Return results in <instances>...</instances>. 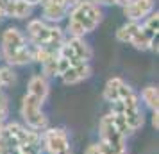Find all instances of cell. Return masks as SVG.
Masks as SVG:
<instances>
[{
	"label": "cell",
	"mask_w": 159,
	"mask_h": 154,
	"mask_svg": "<svg viewBox=\"0 0 159 154\" xmlns=\"http://www.w3.org/2000/svg\"><path fill=\"white\" fill-rule=\"evenodd\" d=\"M95 6H111L113 4V0H91Z\"/></svg>",
	"instance_id": "22"
},
{
	"label": "cell",
	"mask_w": 159,
	"mask_h": 154,
	"mask_svg": "<svg viewBox=\"0 0 159 154\" xmlns=\"http://www.w3.org/2000/svg\"><path fill=\"white\" fill-rule=\"evenodd\" d=\"M29 36L34 47H48V49H59V45L65 41L63 30L59 27H50L41 20H32L27 25Z\"/></svg>",
	"instance_id": "3"
},
{
	"label": "cell",
	"mask_w": 159,
	"mask_h": 154,
	"mask_svg": "<svg viewBox=\"0 0 159 154\" xmlns=\"http://www.w3.org/2000/svg\"><path fill=\"white\" fill-rule=\"evenodd\" d=\"M0 88H2V84H0Z\"/></svg>",
	"instance_id": "29"
},
{
	"label": "cell",
	"mask_w": 159,
	"mask_h": 154,
	"mask_svg": "<svg viewBox=\"0 0 159 154\" xmlns=\"http://www.w3.org/2000/svg\"><path fill=\"white\" fill-rule=\"evenodd\" d=\"M138 30H139V23L138 22H127L125 25H122L120 29L116 30V40L123 41V43H129Z\"/></svg>",
	"instance_id": "16"
},
{
	"label": "cell",
	"mask_w": 159,
	"mask_h": 154,
	"mask_svg": "<svg viewBox=\"0 0 159 154\" xmlns=\"http://www.w3.org/2000/svg\"><path fill=\"white\" fill-rule=\"evenodd\" d=\"M84 154H100V151H98V145L97 143H93V145H89L86 149V152Z\"/></svg>",
	"instance_id": "21"
},
{
	"label": "cell",
	"mask_w": 159,
	"mask_h": 154,
	"mask_svg": "<svg viewBox=\"0 0 159 154\" xmlns=\"http://www.w3.org/2000/svg\"><path fill=\"white\" fill-rule=\"evenodd\" d=\"M152 125L157 129L159 127V115H157V111H154V115H152Z\"/></svg>",
	"instance_id": "23"
},
{
	"label": "cell",
	"mask_w": 159,
	"mask_h": 154,
	"mask_svg": "<svg viewBox=\"0 0 159 154\" xmlns=\"http://www.w3.org/2000/svg\"><path fill=\"white\" fill-rule=\"evenodd\" d=\"M141 99L143 102L150 108L152 111H157L159 108V91L156 86H147V88L141 90Z\"/></svg>",
	"instance_id": "17"
},
{
	"label": "cell",
	"mask_w": 159,
	"mask_h": 154,
	"mask_svg": "<svg viewBox=\"0 0 159 154\" xmlns=\"http://www.w3.org/2000/svg\"><path fill=\"white\" fill-rule=\"evenodd\" d=\"M129 2H130V0H113V4H116V6H122V7H125Z\"/></svg>",
	"instance_id": "24"
},
{
	"label": "cell",
	"mask_w": 159,
	"mask_h": 154,
	"mask_svg": "<svg viewBox=\"0 0 159 154\" xmlns=\"http://www.w3.org/2000/svg\"><path fill=\"white\" fill-rule=\"evenodd\" d=\"M100 142L109 147H115V149H127L125 134H122V131L118 129L113 113L104 115L100 120Z\"/></svg>",
	"instance_id": "7"
},
{
	"label": "cell",
	"mask_w": 159,
	"mask_h": 154,
	"mask_svg": "<svg viewBox=\"0 0 159 154\" xmlns=\"http://www.w3.org/2000/svg\"><path fill=\"white\" fill-rule=\"evenodd\" d=\"M6 115H7V99H6V95L0 93V122L2 124L6 120Z\"/></svg>",
	"instance_id": "19"
},
{
	"label": "cell",
	"mask_w": 159,
	"mask_h": 154,
	"mask_svg": "<svg viewBox=\"0 0 159 154\" xmlns=\"http://www.w3.org/2000/svg\"><path fill=\"white\" fill-rule=\"evenodd\" d=\"M41 7H43V16L48 22H59L66 16L70 9L59 4V2H52V0H41Z\"/></svg>",
	"instance_id": "12"
},
{
	"label": "cell",
	"mask_w": 159,
	"mask_h": 154,
	"mask_svg": "<svg viewBox=\"0 0 159 154\" xmlns=\"http://www.w3.org/2000/svg\"><path fill=\"white\" fill-rule=\"evenodd\" d=\"M18 152H20V151H13V152H9V154H18Z\"/></svg>",
	"instance_id": "26"
},
{
	"label": "cell",
	"mask_w": 159,
	"mask_h": 154,
	"mask_svg": "<svg viewBox=\"0 0 159 154\" xmlns=\"http://www.w3.org/2000/svg\"><path fill=\"white\" fill-rule=\"evenodd\" d=\"M15 82V73L9 66H2L0 68V84L2 86H9Z\"/></svg>",
	"instance_id": "18"
},
{
	"label": "cell",
	"mask_w": 159,
	"mask_h": 154,
	"mask_svg": "<svg viewBox=\"0 0 159 154\" xmlns=\"http://www.w3.org/2000/svg\"><path fill=\"white\" fill-rule=\"evenodd\" d=\"M100 20L102 13L98 6H95L91 0H79L70 13L68 32L72 38H82L86 32H91Z\"/></svg>",
	"instance_id": "1"
},
{
	"label": "cell",
	"mask_w": 159,
	"mask_h": 154,
	"mask_svg": "<svg viewBox=\"0 0 159 154\" xmlns=\"http://www.w3.org/2000/svg\"><path fill=\"white\" fill-rule=\"evenodd\" d=\"M2 54L13 66H23L32 61V49H29L22 30L15 27L6 29L2 34Z\"/></svg>",
	"instance_id": "2"
},
{
	"label": "cell",
	"mask_w": 159,
	"mask_h": 154,
	"mask_svg": "<svg viewBox=\"0 0 159 154\" xmlns=\"http://www.w3.org/2000/svg\"><path fill=\"white\" fill-rule=\"evenodd\" d=\"M2 125H4V124H2V122H0V127H2Z\"/></svg>",
	"instance_id": "28"
},
{
	"label": "cell",
	"mask_w": 159,
	"mask_h": 154,
	"mask_svg": "<svg viewBox=\"0 0 159 154\" xmlns=\"http://www.w3.org/2000/svg\"><path fill=\"white\" fill-rule=\"evenodd\" d=\"M2 16H4V13H2V9H0V18H2Z\"/></svg>",
	"instance_id": "27"
},
{
	"label": "cell",
	"mask_w": 159,
	"mask_h": 154,
	"mask_svg": "<svg viewBox=\"0 0 159 154\" xmlns=\"http://www.w3.org/2000/svg\"><path fill=\"white\" fill-rule=\"evenodd\" d=\"M0 9L9 18H27L32 13V6L22 0H0Z\"/></svg>",
	"instance_id": "10"
},
{
	"label": "cell",
	"mask_w": 159,
	"mask_h": 154,
	"mask_svg": "<svg viewBox=\"0 0 159 154\" xmlns=\"http://www.w3.org/2000/svg\"><path fill=\"white\" fill-rule=\"evenodd\" d=\"M91 75V66L88 63H82V65H73V66H68L66 72H63L59 77L63 79V82L66 84H77V82L84 81Z\"/></svg>",
	"instance_id": "11"
},
{
	"label": "cell",
	"mask_w": 159,
	"mask_h": 154,
	"mask_svg": "<svg viewBox=\"0 0 159 154\" xmlns=\"http://www.w3.org/2000/svg\"><path fill=\"white\" fill-rule=\"evenodd\" d=\"M22 117L25 124L29 125V129H32V131H41L48 124V120L41 110V102L29 93H25V97L22 99Z\"/></svg>",
	"instance_id": "6"
},
{
	"label": "cell",
	"mask_w": 159,
	"mask_h": 154,
	"mask_svg": "<svg viewBox=\"0 0 159 154\" xmlns=\"http://www.w3.org/2000/svg\"><path fill=\"white\" fill-rule=\"evenodd\" d=\"M9 129V133L13 134V138L16 140V145H18V151L23 154H39L41 151V136L38 134V131H32V129H27L23 125L16 124H7L6 125Z\"/></svg>",
	"instance_id": "5"
},
{
	"label": "cell",
	"mask_w": 159,
	"mask_h": 154,
	"mask_svg": "<svg viewBox=\"0 0 159 154\" xmlns=\"http://www.w3.org/2000/svg\"><path fill=\"white\" fill-rule=\"evenodd\" d=\"M25 4H29V6H38V4H41V0H22Z\"/></svg>",
	"instance_id": "25"
},
{
	"label": "cell",
	"mask_w": 159,
	"mask_h": 154,
	"mask_svg": "<svg viewBox=\"0 0 159 154\" xmlns=\"http://www.w3.org/2000/svg\"><path fill=\"white\" fill-rule=\"evenodd\" d=\"M157 23H159V15L157 13H150V15L143 20V23H139V27H141V30H143V34L148 38L150 41L157 38Z\"/></svg>",
	"instance_id": "15"
},
{
	"label": "cell",
	"mask_w": 159,
	"mask_h": 154,
	"mask_svg": "<svg viewBox=\"0 0 159 154\" xmlns=\"http://www.w3.org/2000/svg\"><path fill=\"white\" fill-rule=\"evenodd\" d=\"M91 54L93 52L89 49V45L82 38H70V40L63 41L57 49V56L66 59L70 63V66L88 63L91 59Z\"/></svg>",
	"instance_id": "4"
},
{
	"label": "cell",
	"mask_w": 159,
	"mask_h": 154,
	"mask_svg": "<svg viewBox=\"0 0 159 154\" xmlns=\"http://www.w3.org/2000/svg\"><path fill=\"white\" fill-rule=\"evenodd\" d=\"M41 142L45 143L48 154H72L70 140L63 129H47L41 136Z\"/></svg>",
	"instance_id": "8"
},
{
	"label": "cell",
	"mask_w": 159,
	"mask_h": 154,
	"mask_svg": "<svg viewBox=\"0 0 159 154\" xmlns=\"http://www.w3.org/2000/svg\"><path fill=\"white\" fill-rule=\"evenodd\" d=\"M52 2H59V4H63V6H66L68 9H72L79 0H52Z\"/></svg>",
	"instance_id": "20"
},
{
	"label": "cell",
	"mask_w": 159,
	"mask_h": 154,
	"mask_svg": "<svg viewBox=\"0 0 159 154\" xmlns=\"http://www.w3.org/2000/svg\"><path fill=\"white\" fill-rule=\"evenodd\" d=\"M27 93L32 95L34 99H38L39 102L43 104L45 99L48 97V82H47V79H45L43 75H34V77H30Z\"/></svg>",
	"instance_id": "13"
},
{
	"label": "cell",
	"mask_w": 159,
	"mask_h": 154,
	"mask_svg": "<svg viewBox=\"0 0 159 154\" xmlns=\"http://www.w3.org/2000/svg\"><path fill=\"white\" fill-rule=\"evenodd\" d=\"M123 84V79L120 77H113L106 82V88H104V99L107 102L115 104L118 102V97H120V86Z\"/></svg>",
	"instance_id": "14"
},
{
	"label": "cell",
	"mask_w": 159,
	"mask_h": 154,
	"mask_svg": "<svg viewBox=\"0 0 159 154\" xmlns=\"http://www.w3.org/2000/svg\"><path fill=\"white\" fill-rule=\"evenodd\" d=\"M154 11V0H130L123 7V15L129 18V22H141Z\"/></svg>",
	"instance_id": "9"
}]
</instances>
